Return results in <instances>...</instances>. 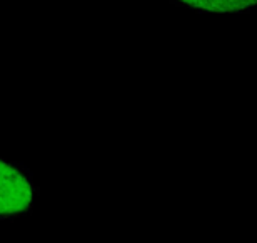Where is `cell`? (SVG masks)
I'll return each instance as SVG.
<instances>
[{
	"label": "cell",
	"mask_w": 257,
	"mask_h": 243,
	"mask_svg": "<svg viewBox=\"0 0 257 243\" xmlns=\"http://www.w3.org/2000/svg\"><path fill=\"white\" fill-rule=\"evenodd\" d=\"M34 201L30 180L17 167L0 158V216H14L27 211Z\"/></svg>",
	"instance_id": "6da1fadb"
},
{
	"label": "cell",
	"mask_w": 257,
	"mask_h": 243,
	"mask_svg": "<svg viewBox=\"0 0 257 243\" xmlns=\"http://www.w3.org/2000/svg\"><path fill=\"white\" fill-rule=\"evenodd\" d=\"M189 7L205 10V12H242L250 9L255 0H177Z\"/></svg>",
	"instance_id": "7a4b0ae2"
}]
</instances>
